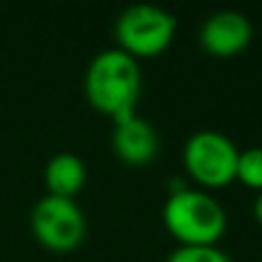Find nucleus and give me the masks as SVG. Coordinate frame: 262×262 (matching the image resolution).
Returning a JSON list of instances; mask_svg holds the SVG:
<instances>
[{
    "instance_id": "nucleus-4",
    "label": "nucleus",
    "mask_w": 262,
    "mask_h": 262,
    "mask_svg": "<svg viewBox=\"0 0 262 262\" xmlns=\"http://www.w3.org/2000/svg\"><path fill=\"white\" fill-rule=\"evenodd\" d=\"M239 149L226 134L200 129L184 145V166L198 184L219 189L237 177Z\"/></svg>"
},
{
    "instance_id": "nucleus-9",
    "label": "nucleus",
    "mask_w": 262,
    "mask_h": 262,
    "mask_svg": "<svg viewBox=\"0 0 262 262\" xmlns=\"http://www.w3.org/2000/svg\"><path fill=\"white\" fill-rule=\"evenodd\" d=\"M237 180H242L251 189L262 191V147H246L244 152H239Z\"/></svg>"
},
{
    "instance_id": "nucleus-1",
    "label": "nucleus",
    "mask_w": 262,
    "mask_h": 262,
    "mask_svg": "<svg viewBox=\"0 0 262 262\" xmlns=\"http://www.w3.org/2000/svg\"><path fill=\"white\" fill-rule=\"evenodd\" d=\"M138 60L122 49H106L90 62L85 72V97L99 113L111 120L131 115L140 97Z\"/></svg>"
},
{
    "instance_id": "nucleus-10",
    "label": "nucleus",
    "mask_w": 262,
    "mask_h": 262,
    "mask_svg": "<svg viewBox=\"0 0 262 262\" xmlns=\"http://www.w3.org/2000/svg\"><path fill=\"white\" fill-rule=\"evenodd\" d=\"M166 262H232L219 246H177Z\"/></svg>"
},
{
    "instance_id": "nucleus-6",
    "label": "nucleus",
    "mask_w": 262,
    "mask_h": 262,
    "mask_svg": "<svg viewBox=\"0 0 262 262\" xmlns=\"http://www.w3.org/2000/svg\"><path fill=\"white\" fill-rule=\"evenodd\" d=\"M200 44L207 53L219 58L237 55L251 44L253 39V26L249 16L235 9H221L214 12L200 26Z\"/></svg>"
},
{
    "instance_id": "nucleus-7",
    "label": "nucleus",
    "mask_w": 262,
    "mask_h": 262,
    "mask_svg": "<svg viewBox=\"0 0 262 262\" xmlns=\"http://www.w3.org/2000/svg\"><path fill=\"white\" fill-rule=\"evenodd\" d=\"M113 149L129 166H145L159 152V136L147 120L136 113L113 120Z\"/></svg>"
},
{
    "instance_id": "nucleus-2",
    "label": "nucleus",
    "mask_w": 262,
    "mask_h": 262,
    "mask_svg": "<svg viewBox=\"0 0 262 262\" xmlns=\"http://www.w3.org/2000/svg\"><path fill=\"white\" fill-rule=\"evenodd\" d=\"M163 223L180 246H216L228 228V214L207 191L182 186L168 195Z\"/></svg>"
},
{
    "instance_id": "nucleus-11",
    "label": "nucleus",
    "mask_w": 262,
    "mask_h": 262,
    "mask_svg": "<svg viewBox=\"0 0 262 262\" xmlns=\"http://www.w3.org/2000/svg\"><path fill=\"white\" fill-rule=\"evenodd\" d=\"M253 214H255V219L262 223V191L258 193V198L253 200Z\"/></svg>"
},
{
    "instance_id": "nucleus-5",
    "label": "nucleus",
    "mask_w": 262,
    "mask_h": 262,
    "mask_svg": "<svg viewBox=\"0 0 262 262\" xmlns=\"http://www.w3.org/2000/svg\"><path fill=\"white\" fill-rule=\"evenodd\" d=\"M30 228L39 244L64 253L76 249L85 237V214L74 198L46 193L32 207Z\"/></svg>"
},
{
    "instance_id": "nucleus-3",
    "label": "nucleus",
    "mask_w": 262,
    "mask_h": 262,
    "mask_svg": "<svg viewBox=\"0 0 262 262\" xmlns=\"http://www.w3.org/2000/svg\"><path fill=\"white\" fill-rule=\"evenodd\" d=\"M177 18L159 5L138 3L127 7L115 21L120 49L134 58H152L170 46Z\"/></svg>"
},
{
    "instance_id": "nucleus-8",
    "label": "nucleus",
    "mask_w": 262,
    "mask_h": 262,
    "mask_svg": "<svg viewBox=\"0 0 262 262\" xmlns=\"http://www.w3.org/2000/svg\"><path fill=\"white\" fill-rule=\"evenodd\" d=\"M88 168L81 157L74 152H58L49 159L44 168V182L51 195L74 198L85 186Z\"/></svg>"
}]
</instances>
